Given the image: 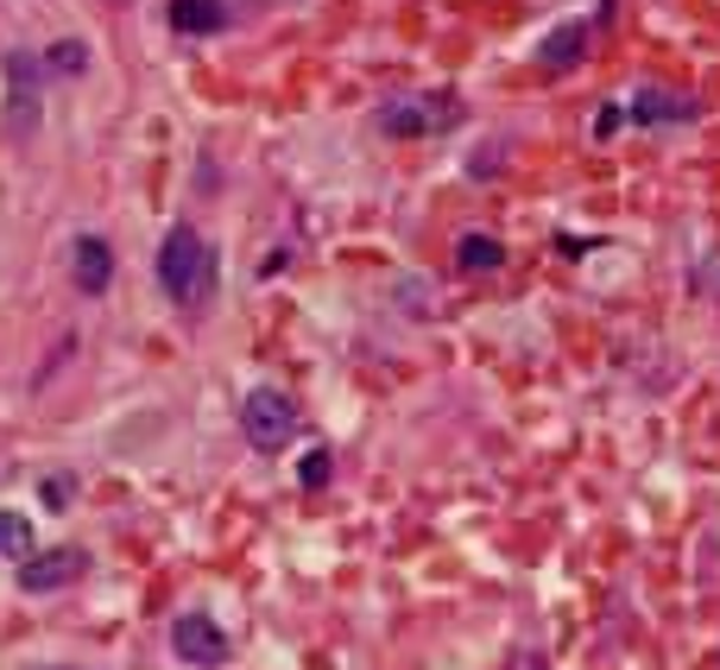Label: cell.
<instances>
[{"label": "cell", "mask_w": 720, "mask_h": 670, "mask_svg": "<svg viewBox=\"0 0 720 670\" xmlns=\"http://www.w3.org/2000/svg\"><path fill=\"white\" fill-rule=\"evenodd\" d=\"M462 120V101L455 96H411V101H386L379 108V134L386 139H430L448 134Z\"/></svg>", "instance_id": "3957f363"}, {"label": "cell", "mask_w": 720, "mask_h": 670, "mask_svg": "<svg viewBox=\"0 0 720 670\" xmlns=\"http://www.w3.org/2000/svg\"><path fill=\"white\" fill-rule=\"evenodd\" d=\"M506 670H550V658H544V651H519Z\"/></svg>", "instance_id": "2e32d148"}, {"label": "cell", "mask_w": 720, "mask_h": 670, "mask_svg": "<svg viewBox=\"0 0 720 670\" xmlns=\"http://www.w3.org/2000/svg\"><path fill=\"white\" fill-rule=\"evenodd\" d=\"M297 481H304V487H323V481H329V450H316L310 462L297 469Z\"/></svg>", "instance_id": "9a60e30c"}, {"label": "cell", "mask_w": 720, "mask_h": 670, "mask_svg": "<svg viewBox=\"0 0 720 670\" xmlns=\"http://www.w3.org/2000/svg\"><path fill=\"white\" fill-rule=\"evenodd\" d=\"M39 500L51 506V513H63V506L77 500V481H70V474H45V481H39Z\"/></svg>", "instance_id": "5bb4252c"}, {"label": "cell", "mask_w": 720, "mask_h": 670, "mask_svg": "<svg viewBox=\"0 0 720 670\" xmlns=\"http://www.w3.org/2000/svg\"><path fill=\"white\" fill-rule=\"evenodd\" d=\"M682 115H696L682 96H663V89H644L639 101H632V120H682Z\"/></svg>", "instance_id": "8fae6325"}, {"label": "cell", "mask_w": 720, "mask_h": 670, "mask_svg": "<svg viewBox=\"0 0 720 670\" xmlns=\"http://www.w3.org/2000/svg\"><path fill=\"white\" fill-rule=\"evenodd\" d=\"M620 120H625V108H601V120H594V134H613Z\"/></svg>", "instance_id": "e0dca14e"}, {"label": "cell", "mask_w": 720, "mask_h": 670, "mask_svg": "<svg viewBox=\"0 0 720 670\" xmlns=\"http://www.w3.org/2000/svg\"><path fill=\"white\" fill-rule=\"evenodd\" d=\"M82 63H89V45H77V39H58L45 51V70H51V77H77Z\"/></svg>", "instance_id": "4fadbf2b"}, {"label": "cell", "mask_w": 720, "mask_h": 670, "mask_svg": "<svg viewBox=\"0 0 720 670\" xmlns=\"http://www.w3.org/2000/svg\"><path fill=\"white\" fill-rule=\"evenodd\" d=\"M82 570H89V556H82V551H45V556H26V563H20V589H26V594H58V589H70Z\"/></svg>", "instance_id": "5b68a950"}, {"label": "cell", "mask_w": 720, "mask_h": 670, "mask_svg": "<svg viewBox=\"0 0 720 670\" xmlns=\"http://www.w3.org/2000/svg\"><path fill=\"white\" fill-rule=\"evenodd\" d=\"M455 259H462L467 273H493V266L506 259V247H500V240H493V235H462V247H455Z\"/></svg>", "instance_id": "30bf717a"}, {"label": "cell", "mask_w": 720, "mask_h": 670, "mask_svg": "<svg viewBox=\"0 0 720 670\" xmlns=\"http://www.w3.org/2000/svg\"><path fill=\"white\" fill-rule=\"evenodd\" d=\"M221 26H228V7L221 0H171V32L203 39V32H221Z\"/></svg>", "instance_id": "52a82bcc"}, {"label": "cell", "mask_w": 720, "mask_h": 670, "mask_svg": "<svg viewBox=\"0 0 720 670\" xmlns=\"http://www.w3.org/2000/svg\"><path fill=\"white\" fill-rule=\"evenodd\" d=\"M0 556H13V563L32 556V525L20 513H0Z\"/></svg>", "instance_id": "7c38bea8"}, {"label": "cell", "mask_w": 720, "mask_h": 670, "mask_svg": "<svg viewBox=\"0 0 720 670\" xmlns=\"http://www.w3.org/2000/svg\"><path fill=\"white\" fill-rule=\"evenodd\" d=\"M70 273H77V292L101 297L108 292V278H115V247L101 235H77V247H70Z\"/></svg>", "instance_id": "8992f818"}, {"label": "cell", "mask_w": 720, "mask_h": 670, "mask_svg": "<svg viewBox=\"0 0 720 670\" xmlns=\"http://www.w3.org/2000/svg\"><path fill=\"white\" fill-rule=\"evenodd\" d=\"M26 670H63V664H26Z\"/></svg>", "instance_id": "ac0fdd59"}, {"label": "cell", "mask_w": 720, "mask_h": 670, "mask_svg": "<svg viewBox=\"0 0 720 670\" xmlns=\"http://www.w3.org/2000/svg\"><path fill=\"white\" fill-rule=\"evenodd\" d=\"M171 646H177V658L196 664V670H215L221 658H228V639H221V627H215L209 613H177V620H171Z\"/></svg>", "instance_id": "277c9868"}, {"label": "cell", "mask_w": 720, "mask_h": 670, "mask_svg": "<svg viewBox=\"0 0 720 670\" xmlns=\"http://www.w3.org/2000/svg\"><path fill=\"white\" fill-rule=\"evenodd\" d=\"M582 45H588V26H556L544 39V70H569L582 63Z\"/></svg>", "instance_id": "9c48e42d"}, {"label": "cell", "mask_w": 720, "mask_h": 670, "mask_svg": "<svg viewBox=\"0 0 720 670\" xmlns=\"http://www.w3.org/2000/svg\"><path fill=\"white\" fill-rule=\"evenodd\" d=\"M158 285L171 292V304H184V311H203L215 292V254L209 240L196 235V228H165V240H158Z\"/></svg>", "instance_id": "6da1fadb"}, {"label": "cell", "mask_w": 720, "mask_h": 670, "mask_svg": "<svg viewBox=\"0 0 720 670\" xmlns=\"http://www.w3.org/2000/svg\"><path fill=\"white\" fill-rule=\"evenodd\" d=\"M240 431H247V443H254L259 455H278L297 436V405L278 393V386H254L247 405H240Z\"/></svg>", "instance_id": "7a4b0ae2"}, {"label": "cell", "mask_w": 720, "mask_h": 670, "mask_svg": "<svg viewBox=\"0 0 720 670\" xmlns=\"http://www.w3.org/2000/svg\"><path fill=\"white\" fill-rule=\"evenodd\" d=\"M7 70H13V120H20V127H32V120H39V63L13 58Z\"/></svg>", "instance_id": "ba28073f"}]
</instances>
